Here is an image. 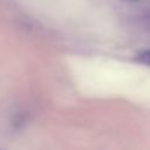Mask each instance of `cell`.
I'll use <instances>...</instances> for the list:
<instances>
[{"label": "cell", "instance_id": "cell-1", "mask_svg": "<svg viewBox=\"0 0 150 150\" xmlns=\"http://www.w3.org/2000/svg\"><path fill=\"white\" fill-rule=\"evenodd\" d=\"M136 60L144 64H150V49L139 50L136 55Z\"/></svg>", "mask_w": 150, "mask_h": 150}, {"label": "cell", "instance_id": "cell-2", "mask_svg": "<svg viewBox=\"0 0 150 150\" xmlns=\"http://www.w3.org/2000/svg\"><path fill=\"white\" fill-rule=\"evenodd\" d=\"M129 1H130V0H129Z\"/></svg>", "mask_w": 150, "mask_h": 150}]
</instances>
